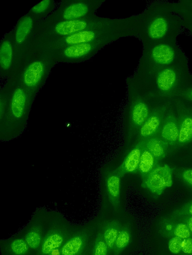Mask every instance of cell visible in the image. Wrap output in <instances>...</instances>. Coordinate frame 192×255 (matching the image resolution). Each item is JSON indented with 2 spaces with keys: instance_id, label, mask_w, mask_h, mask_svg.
<instances>
[{
  "instance_id": "1",
  "label": "cell",
  "mask_w": 192,
  "mask_h": 255,
  "mask_svg": "<svg viewBox=\"0 0 192 255\" xmlns=\"http://www.w3.org/2000/svg\"><path fill=\"white\" fill-rule=\"evenodd\" d=\"M173 1L155 0L137 14L133 32L143 47L159 42L177 39L183 29V19L175 10Z\"/></svg>"
},
{
  "instance_id": "2",
  "label": "cell",
  "mask_w": 192,
  "mask_h": 255,
  "mask_svg": "<svg viewBox=\"0 0 192 255\" xmlns=\"http://www.w3.org/2000/svg\"><path fill=\"white\" fill-rule=\"evenodd\" d=\"M13 85L6 112L0 120V141L9 142L20 136L26 129L33 103L36 96L12 77Z\"/></svg>"
},
{
  "instance_id": "3",
  "label": "cell",
  "mask_w": 192,
  "mask_h": 255,
  "mask_svg": "<svg viewBox=\"0 0 192 255\" xmlns=\"http://www.w3.org/2000/svg\"><path fill=\"white\" fill-rule=\"evenodd\" d=\"M137 15L121 18H110L97 15L86 18L60 21L36 28L34 44L68 36L83 30L102 28H133Z\"/></svg>"
},
{
  "instance_id": "4",
  "label": "cell",
  "mask_w": 192,
  "mask_h": 255,
  "mask_svg": "<svg viewBox=\"0 0 192 255\" xmlns=\"http://www.w3.org/2000/svg\"><path fill=\"white\" fill-rule=\"evenodd\" d=\"M188 59L177 39L159 42L143 47L141 56L133 75L135 80L142 81L157 71Z\"/></svg>"
},
{
  "instance_id": "5",
  "label": "cell",
  "mask_w": 192,
  "mask_h": 255,
  "mask_svg": "<svg viewBox=\"0 0 192 255\" xmlns=\"http://www.w3.org/2000/svg\"><path fill=\"white\" fill-rule=\"evenodd\" d=\"M133 79L142 84L158 101L161 102L177 97L191 81L192 74L187 59L157 71L145 80L139 81Z\"/></svg>"
},
{
  "instance_id": "6",
  "label": "cell",
  "mask_w": 192,
  "mask_h": 255,
  "mask_svg": "<svg viewBox=\"0 0 192 255\" xmlns=\"http://www.w3.org/2000/svg\"><path fill=\"white\" fill-rule=\"evenodd\" d=\"M56 64L50 50L34 47L15 76L26 89L36 96Z\"/></svg>"
},
{
  "instance_id": "7",
  "label": "cell",
  "mask_w": 192,
  "mask_h": 255,
  "mask_svg": "<svg viewBox=\"0 0 192 255\" xmlns=\"http://www.w3.org/2000/svg\"><path fill=\"white\" fill-rule=\"evenodd\" d=\"M128 119L127 141L131 140L148 118L158 101L142 84L130 76L126 80Z\"/></svg>"
},
{
  "instance_id": "8",
  "label": "cell",
  "mask_w": 192,
  "mask_h": 255,
  "mask_svg": "<svg viewBox=\"0 0 192 255\" xmlns=\"http://www.w3.org/2000/svg\"><path fill=\"white\" fill-rule=\"evenodd\" d=\"M131 28H102L83 30L65 37L54 38L34 44V47L53 49L78 43L133 36Z\"/></svg>"
},
{
  "instance_id": "9",
  "label": "cell",
  "mask_w": 192,
  "mask_h": 255,
  "mask_svg": "<svg viewBox=\"0 0 192 255\" xmlns=\"http://www.w3.org/2000/svg\"><path fill=\"white\" fill-rule=\"evenodd\" d=\"M104 2L102 0H61L57 4L55 10L46 19L38 22L37 26L95 15L97 10Z\"/></svg>"
},
{
  "instance_id": "10",
  "label": "cell",
  "mask_w": 192,
  "mask_h": 255,
  "mask_svg": "<svg viewBox=\"0 0 192 255\" xmlns=\"http://www.w3.org/2000/svg\"><path fill=\"white\" fill-rule=\"evenodd\" d=\"M117 40L110 38L47 49L52 53L57 63L76 64L90 60L106 46Z\"/></svg>"
},
{
  "instance_id": "11",
  "label": "cell",
  "mask_w": 192,
  "mask_h": 255,
  "mask_svg": "<svg viewBox=\"0 0 192 255\" xmlns=\"http://www.w3.org/2000/svg\"><path fill=\"white\" fill-rule=\"evenodd\" d=\"M37 23L38 22L27 12L18 19L12 29L19 70L33 50Z\"/></svg>"
},
{
  "instance_id": "12",
  "label": "cell",
  "mask_w": 192,
  "mask_h": 255,
  "mask_svg": "<svg viewBox=\"0 0 192 255\" xmlns=\"http://www.w3.org/2000/svg\"><path fill=\"white\" fill-rule=\"evenodd\" d=\"M19 70L13 40V30L6 33L0 43V75L6 80Z\"/></svg>"
},
{
  "instance_id": "13",
  "label": "cell",
  "mask_w": 192,
  "mask_h": 255,
  "mask_svg": "<svg viewBox=\"0 0 192 255\" xmlns=\"http://www.w3.org/2000/svg\"><path fill=\"white\" fill-rule=\"evenodd\" d=\"M173 100L179 125V136L175 148H180L192 141V105L178 97Z\"/></svg>"
},
{
  "instance_id": "14",
  "label": "cell",
  "mask_w": 192,
  "mask_h": 255,
  "mask_svg": "<svg viewBox=\"0 0 192 255\" xmlns=\"http://www.w3.org/2000/svg\"><path fill=\"white\" fill-rule=\"evenodd\" d=\"M172 100L161 102L151 111L137 133V140H146L159 136L164 119Z\"/></svg>"
},
{
  "instance_id": "15",
  "label": "cell",
  "mask_w": 192,
  "mask_h": 255,
  "mask_svg": "<svg viewBox=\"0 0 192 255\" xmlns=\"http://www.w3.org/2000/svg\"><path fill=\"white\" fill-rule=\"evenodd\" d=\"M172 170L167 164L157 165L142 180L141 185L156 195H160L166 188L173 185Z\"/></svg>"
},
{
  "instance_id": "16",
  "label": "cell",
  "mask_w": 192,
  "mask_h": 255,
  "mask_svg": "<svg viewBox=\"0 0 192 255\" xmlns=\"http://www.w3.org/2000/svg\"><path fill=\"white\" fill-rule=\"evenodd\" d=\"M102 191L109 204L118 209L120 203V186L122 178L115 169L104 167L101 171Z\"/></svg>"
},
{
  "instance_id": "17",
  "label": "cell",
  "mask_w": 192,
  "mask_h": 255,
  "mask_svg": "<svg viewBox=\"0 0 192 255\" xmlns=\"http://www.w3.org/2000/svg\"><path fill=\"white\" fill-rule=\"evenodd\" d=\"M159 136L169 146L175 148L179 136V125L173 99L167 110Z\"/></svg>"
},
{
  "instance_id": "18",
  "label": "cell",
  "mask_w": 192,
  "mask_h": 255,
  "mask_svg": "<svg viewBox=\"0 0 192 255\" xmlns=\"http://www.w3.org/2000/svg\"><path fill=\"white\" fill-rule=\"evenodd\" d=\"M144 146V140H137L121 165L116 168L121 177L126 174H134L138 172L140 159Z\"/></svg>"
},
{
  "instance_id": "19",
  "label": "cell",
  "mask_w": 192,
  "mask_h": 255,
  "mask_svg": "<svg viewBox=\"0 0 192 255\" xmlns=\"http://www.w3.org/2000/svg\"><path fill=\"white\" fill-rule=\"evenodd\" d=\"M57 5L54 0H43L33 6L28 11L38 23L48 17L55 9Z\"/></svg>"
},
{
  "instance_id": "20",
  "label": "cell",
  "mask_w": 192,
  "mask_h": 255,
  "mask_svg": "<svg viewBox=\"0 0 192 255\" xmlns=\"http://www.w3.org/2000/svg\"><path fill=\"white\" fill-rule=\"evenodd\" d=\"M144 140L145 147L152 153L158 163L166 157L170 148L159 136Z\"/></svg>"
},
{
  "instance_id": "21",
  "label": "cell",
  "mask_w": 192,
  "mask_h": 255,
  "mask_svg": "<svg viewBox=\"0 0 192 255\" xmlns=\"http://www.w3.org/2000/svg\"><path fill=\"white\" fill-rule=\"evenodd\" d=\"M155 158L152 153L145 147L143 148L138 166V173L142 180L158 165Z\"/></svg>"
},
{
  "instance_id": "22",
  "label": "cell",
  "mask_w": 192,
  "mask_h": 255,
  "mask_svg": "<svg viewBox=\"0 0 192 255\" xmlns=\"http://www.w3.org/2000/svg\"><path fill=\"white\" fill-rule=\"evenodd\" d=\"M122 226L117 220H112L104 226L103 237L109 250H113Z\"/></svg>"
},
{
  "instance_id": "23",
  "label": "cell",
  "mask_w": 192,
  "mask_h": 255,
  "mask_svg": "<svg viewBox=\"0 0 192 255\" xmlns=\"http://www.w3.org/2000/svg\"><path fill=\"white\" fill-rule=\"evenodd\" d=\"M131 236V232L128 226H122L113 249L115 255H119L126 248L130 242Z\"/></svg>"
},
{
  "instance_id": "24",
  "label": "cell",
  "mask_w": 192,
  "mask_h": 255,
  "mask_svg": "<svg viewBox=\"0 0 192 255\" xmlns=\"http://www.w3.org/2000/svg\"><path fill=\"white\" fill-rule=\"evenodd\" d=\"M82 239L78 236L73 237L66 242L61 250L62 255H76L82 246Z\"/></svg>"
},
{
  "instance_id": "25",
  "label": "cell",
  "mask_w": 192,
  "mask_h": 255,
  "mask_svg": "<svg viewBox=\"0 0 192 255\" xmlns=\"http://www.w3.org/2000/svg\"><path fill=\"white\" fill-rule=\"evenodd\" d=\"M63 241V237L57 234L49 236L44 241L42 246L41 251L43 254L47 255L55 249L58 248Z\"/></svg>"
},
{
  "instance_id": "26",
  "label": "cell",
  "mask_w": 192,
  "mask_h": 255,
  "mask_svg": "<svg viewBox=\"0 0 192 255\" xmlns=\"http://www.w3.org/2000/svg\"><path fill=\"white\" fill-rule=\"evenodd\" d=\"M175 11L181 17L192 15V0H181L174 2Z\"/></svg>"
},
{
  "instance_id": "27",
  "label": "cell",
  "mask_w": 192,
  "mask_h": 255,
  "mask_svg": "<svg viewBox=\"0 0 192 255\" xmlns=\"http://www.w3.org/2000/svg\"><path fill=\"white\" fill-rule=\"evenodd\" d=\"M173 236L184 240L191 237L192 234L186 223H178L175 226Z\"/></svg>"
},
{
  "instance_id": "28",
  "label": "cell",
  "mask_w": 192,
  "mask_h": 255,
  "mask_svg": "<svg viewBox=\"0 0 192 255\" xmlns=\"http://www.w3.org/2000/svg\"><path fill=\"white\" fill-rule=\"evenodd\" d=\"M11 249L16 255H23L28 251L26 242L22 239L14 240L11 244Z\"/></svg>"
},
{
  "instance_id": "29",
  "label": "cell",
  "mask_w": 192,
  "mask_h": 255,
  "mask_svg": "<svg viewBox=\"0 0 192 255\" xmlns=\"http://www.w3.org/2000/svg\"><path fill=\"white\" fill-rule=\"evenodd\" d=\"M108 249L103 236H99L95 245L94 255H107Z\"/></svg>"
},
{
  "instance_id": "30",
  "label": "cell",
  "mask_w": 192,
  "mask_h": 255,
  "mask_svg": "<svg viewBox=\"0 0 192 255\" xmlns=\"http://www.w3.org/2000/svg\"><path fill=\"white\" fill-rule=\"evenodd\" d=\"M41 238L38 233L36 232L30 231L27 233L25 238V241L29 247L32 249H36L40 243Z\"/></svg>"
},
{
  "instance_id": "31",
  "label": "cell",
  "mask_w": 192,
  "mask_h": 255,
  "mask_svg": "<svg viewBox=\"0 0 192 255\" xmlns=\"http://www.w3.org/2000/svg\"><path fill=\"white\" fill-rule=\"evenodd\" d=\"M183 239L176 236H174L169 241V249L171 252L177 254L182 251Z\"/></svg>"
},
{
  "instance_id": "32",
  "label": "cell",
  "mask_w": 192,
  "mask_h": 255,
  "mask_svg": "<svg viewBox=\"0 0 192 255\" xmlns=\"http://www.w3.org/2000/svg\"><path fill=\"white\" fill-rule=\"evenodd\" d=\"M173 215L181 218L192 216V199L183 205L181 208L176 210Z\"/></svg>"
},
{
  "instance_id": "33",
  "label": "cell",
  "mask_w": 192,
  "mask_h": 255,
  "mask_svg": "<svg viewBox=\"0 0 192 255\" xmlns=\"http://www.w3.org/2000/svg\"><path fill=\"white\" fill-rule=\"evenodd\" d=\"M177 97L192 104V80Z\"/></svg>"
},
{
  "instance_id": "34",
  "label": "cell",
  "mask_w": 192,
  "mask_h": 255,
  "mask_svg": "<svg viewBox=\"0 0 192 255\" xmlns=\"http://www.w3.org/2000/svg\"><path fill=\"white\" fill-rule=\"evenodd\" d=\"M182 180L192 187V169H186L180 173Z\"/></svg>"
},
{
  "instance_id": "35",
  "label": "cell",
  "mask_w": 192,
  "mask_h": 255,
  "mask_svg": "<svg viewBox=\"0 0 192 255\" xmlns=\"http://www.w3.org/2000/svg\"><path fill=\"white\" fill-rule=\"evenodd\" d=\"M182 251L185 254H192V238L183 240Z\"/></svg>"
},
{
  "instance_id": "36",
  "label": "cell",
  "mask_w": 192,
  "mask_h": 255,
  "mask_svg": "<svg viewBox=\"0 0 192 255\" xmlns=\"http://www.w3.org/2000/svg\"><path fill=\"white\" fill-rule=\"evenodd\" d=\"M183 218V221L188 227L191 234L192 235V216H185L182 217Z\"/></svg>"
},
{
  "instance_id": "37",
  "label": "cell",
  "mask_w": 192,
  "mask_h": 255,
  "mask_svg": "<svg viewBox=\"0 0 192 255\" xmlns=\"http://www.w3.org/2000/svg\"><path fill=\"white\" fill-rule=\"evenodd\" d=\"M182 17L183 19V25H192V15H186Z\"/></svg>"
},
{
  "instance_id": "38",
  "label": "cell",
  "mask_w": 192,
  "mask_h": 255,
  "mask_svg": "<svg viewBox=\"0 0 192 255\" xmlns=\"http://www.w3.org/2000/svg\"><path fill=\"white\" fill-rule=\"evenodd\" d=\"M183 29H185L190 35L192 36V25H184Z\"/></svg>"
},
{
  "instance_id": "39",
  "label": "cell",
  "mask_w": 192,
  "mask_h": 255,
  "mask_svg": "<svg viewBox=\"0 0 192 255\" xmlns=\"http://www.w3.org/2000/svg\"></svg>"
}]
</instances>
